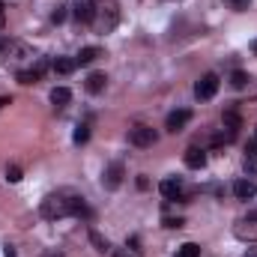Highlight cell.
<instances>
[{
  "label": "cell",
  "instance_id": "cell-1",
  "mask_svg": "<svg viewBox=\"0 0 257 257\" xmlns=\"http://www.w3.org/2000/svg\"><path fill=\"white\" fill-rule=\"evenodd\" d=\"M42 215L45 218H66V215H87V203L84 197H75L69 192H57V194H48L42 200Z\"/></svg>",
  "mask_w": 257,
  "mask_h": 257
},
{
  "label": "cell",
  "instance_id": "cell-2",
  "mask_svg": "<svg viewBox=\"0 0 257 257\" xmlns=\"http://www.w3.org/2000/svg\"><path fill=\"white\" fill-rule=\"evenodd\" d=\"M117 21H120V9H117V3H114V0H105V3H99V9H96V18H93L96 30H99V33H111V30L117 27Z\"/></svg>",
  "mask_w": 257,
  "mask_h": 257
},
{
  "label": "cell",
  "instance_id": "cell-3",
  "mask_svg": "<svg viewBox=\"0 0 257 257\" xmlns=\"http://www.w3.org/2000/svg\"><path fill=\"white\" fill-rule=\"evenodd\" d=\"M156 141H159V135H156L150 126L128 128V144H132V147H141V150H144V147H153Z\"/></svg>",
  "mask_w": 257,
  "mask_h": 257
},
{
  "label": "cell",
  "instance_id": "cell-4",
  "mask_svg": "<svg viewBox=\"0 0 257 257\" xmlns=\"http://www.w3.org/2000/svg\"><path fill=\"white\" fill-rule=\"evenodd\" d=\"M218 93V75L215 72H209V75H203L197 84H194V96L200 99V102H206V99H212Z\"/></svg>",
  "mask_w": 257,
  "mask_h": 257
},
{
  "label": "cell",
  "instance_id": "cell-5",
  "mask_svg": "<svg viewBox=\"0 0 257 257\" xmlns=\"http://www.w3.org/2000/svg\"><path fill=\"white\" fill-rule=\"evenodd\" d=\"M96 9H99L96 0H75V3H72V12H75V18H78L81 24H93Z\"/></svg>",
  "mask_w": 257,
  "mask_h": 257
},
{
  "label": "cell",
  "instance_id": "cell-6",
  "mask_svg": "<svg viewBox=\"0 0 257 257\" xmlns=\"http://www.w3.org/2000/svg\"><path fill=\"white\" fill-rule=\"evenodd\" d=\"M233 236L242 242H257V218H242L233 227Z\"/></svg>",
  "mask_w": 257,
  "mask_h": 257
},
{
  "label": "cell",
  "instance_id": "cell-7",
  "mask_svg": "<svg viewBox=\"0 0 257 257\" xmlns=\"http://www.w3.org/2000/svg\"><path fill=\"white\" fill-rule=\"evenodd\" d=\"M120 183H123V165L114 162V165L105 168V174H102V186H105V189H120Z\"/></svg>",
  "mask_w": 257,
  "mask_h": 257
},
{
  "label": "cell",
  "instance_id": "cell-8",
  "mask_svg": "<svg viewBox=\"0 0 257 257\" xmlns=\"http://www.w3.org/2000/svg\"><path fill=\"white\" fill-rule=\"evenodd\" d=\"M189 120H192V111H189V108H180V111L168 114V120H165V128H168V132H183Z\"/></svg>",
  "mask_w": 257,
  "mask_h": 257
},
{
  "label": "cell",
  "instance_id": "cell-9",
  "mask_svg": "<svg viewBox=\"0 0 257 257\" xmlns=\"http://www.w3.org/2000/svg\"><path fill=\"white\" fill-rule=\"evenodd\" d=\"M159 192H162L165 200H180V197H183V183H180L177 177H168V180L159 183Z\"/></svg>",
  "mask_w": 257,
  "mask_h": 257
},
{
  "label": "cell",
  "instance_id": "cell-10",
  "mask_svg": "<svg viewBox=\"0 0 257 257\" xmlns=\"http://www.w3.org/2000/svg\"><path fill=\"white\" fill-rule=\"evenodd\" d=\"M221 123H224V128H227V138H236V132L242 128V117H239L236 108H227V111L221 114Z\"/></svg>",
  "mask_w": 257,
  "mask_h": 257
},
{
  "label": "cell",
  "instance_id": "cell-11",
  "mask_svg": "<svg viewBox=\"0 0 257 257\" xmlns=\"http://www.w3.org/2000/svg\"><path fill=\"white\" fill-rule=\"evenodd\" d=\"M183 162H186L192 171H200V168L206 165V153H203L200 147H189V150H186V156H183Z\"/></svg>",
  "mask_w": 257,
  "mask_h": 257
},
{
  "label": "cell",
  "instance_id": "cell-12",
  "mask_svg": "<svg viewBox=\"0 0 257 257\" xmlns=\"http://www.w3.org/2000/svg\"><path fill=\"white\" fill-rule=\"evenodd\" d=\"M233 194H236L239 200H251L257 194V186L251 180H236V183H233Z\"/></svg>",
  "mask_w": 257,
  "mask_h": 257
},
{
  "label": "cell",
  "instance_id": "cell-13",
  "mask_svg": "<svg viewBox=\"0 0 257 257\" xmlns=\"http://www.w3.org/2000/svg\"><path fill=\"white\" fill-rule=\"evenodd\" d=\"M99 57H102V48H96V45H87V48H81V51H78L75 63H78V66H90L93 60H99Z\"/></svg>",
  "mask_w": 257,
  "mask_h": 257
},
{
  "label": "cell",
  "instance_id": "cell-14",
  "mask_svg": "<svg viewBox=\"0 0 257 257\" xmlns=\"http://www.w3.org/2000/svg\"><path fill=\"white\" fill-rule=\"evenodd\" d=\"M105 84H108V78H105V72H93V75H87V90L90 93H102L105 90Z\"/></svg>",
  "mask_w": 257,
  "mask_h": 257
},
{
  "label": "cell",
  "instance_id": "cell-15",
  "mask_svg": "<svg viewBox=\"0 0 257 257\" xmlns=\"http://www.w3.org/2000/svg\"><path fill=\"white\" fill-rule=\"evenodd\" d=\"M69 102H72V93H69L66 87H54V90H51V105H54V108H66Z\"/></svg>",
  "mask_w": 257,
  "mask_h": 257
},
{
  "label": "cell",
  "instance_id": "cell-16",
  "mask_svg": "<svg viewBox=\"0 0 257 257\" xmlns=\"http://www.w3.org/2000/svg\"><path fill=\"white\" fill-rule=\"evenodd\" d=\"M90 242L96 245V251H99V254H108V251H111V242H108L99 230H93V233H90Z\"/></svg>",
  "mask_w": 257,
  "mask_h": 257
},
{
  "label": "cell",
  "instance_id": "cell-17",
  "mask_svg": "<svg viewBox=\"0 0 257 257\" xmlns=\"http://www.w3.org/2000/svg\"><path fill=\"white\" fill-rule=\"evenodd\" d=\"M75 60H72V57H57V60H54V72H57V75H69V72H75Z\"/></svg>",
  "mask_w": 257,
  "mask_h": 257
},
{
  "label": "cell",
  "instance_id": "cell-18",
  "mask_svg": "<svg viewBox=\"0 0 257 257\" xmlns=\"http://www.w3.org/2000/svg\"><path fill=\"white\" fill-rule=\"evenodd\" d=\"M248 81H251V78H248V72H242V69H236V72L230 75V84H233L236 90H242V87H248Z\"/></svg>",
  "mask_w": 257,
  "mask_h": 257
},
{
  "label": "cell",
  "instance_id": "cell-19",
  "mask_svg": "<svg viewBox=\"0 0 257 257\" xmlns=\"http://www.w3.org/2000/svg\"><path fill=\"white\" fill-rule=\"evenodd\" d=\"M177 257H200V245L197 242H186L177 248Z\"/></svg>",
  "mask_w": 257,
  "mask_h": 257
},
{
  "label": "cell",
  "instance_id": "cell-20",
  "mask_svg": "<svg viewBox=\"0 0 257 257\" xmlns=\"http://www.w3.org/2000/svg\"><path fill=\"white\" fill-rule=\"evenodd\" d=\"M18 81H21V84H36L39 75H36L33 69H21V72H18Z\"/></svg>",
  "mask_w": 257,
  "mask_h": 257
},
{
  "label": "cell",
  "instance_id": "cell-21",
  "mask_svg": "<svg viewBox=\"0 0 257 257\" xmlns=\"http://www.w3.org/2000/svg\"><path fill=\"white\" fill-rule=\"evenodd\" d=\"M6 180L9 183H21V168L18 165H6Z\"/></svg>",
  "mask_w": 257,
  "mask_h": 257
},
{
  "label": "cell",
  "instance_id": "cell-22",
  "mask_svg": "<svg viewBox=\"0 0 257 257\" xmlns=\"http://www.w3.org/2000/svg\"><path fill=\"white\" fill-rule=\"evenodd\" d=\"M87 138H90V128H87V126H78V128H75V144H84Z\"/></svg>",
  "mask_w": 257,
  "mask_h": 257
},
{
  "label": "cell",
  "instance_id": "cell-23",
  "mask_svg": "<svg viewBox=\"0 0 257 257\" xmlns=\"http://www.w3.org/2000/svg\"><path fill=\"white\" fill-rule=\"evenodd\" d=\"M245 174L257 177V156H254V159H245Z\"/></svg>",
  "mask_w": 257,
  "mask_h": 257
},
{
  "label": "cell",
  "instance_id": "cell-24",
  "mask_svg": "<svg viewBox=\"0 0 257 257\" xmlns=\"http://www.w3.org/2000/svg\"><path fill=\"white\" fill-rule=\"evenodd\" d=\"M257 156V141H248L245 144V159H254Z\"/></svg>",
  "mask_w": 257,
  "mask_h": 257
},
{
  "label": "cell",
  "instance_id": "cell-25",
  "mask_svg": "<svg viewBox=\"0 0 257 257\" xmlns=\"http://www.w3.org/2000/svg\"><path fill=\"white\" fill-rule=\"evenodd\" d=\"M183 224H186V218H171V215L165 218V227H183Z\"/></svg>",
  "mask_w": 257,
  "mask_h": 257
},
{
  "label": "cell",
  "instance_id": "cell-26",
  "mask_svg": "<svg viewBox=\"0 0 257 257\" xmlns=\"http://www.w3.org/2000/svg\"><path fill=\"white\" fill-rule=\"evenodd\" d=\"M51 18H54V21H57V24H60V21H63V18H66V6H57V9H54V15H51Z\"/></svg>",
  "mask_w": 257,
  "mask_h": 257
},
{
  "label": "cell",
  "instance_id": "cell-27",
  "mask_svg": "<svg viewBox=\"0 0 257 257\" xmlns=\"http://www.w3.org/2000/svg\"><path fill=\"white\" fill-rule=\"evenodd\" d=\"M128 248H132V251H141V239H138V236H132V239H128Z\"/></svg>",
  "mask_w": 257,
  "mask_h": 257
},
{
  "label": "cell",
  "instance_id": "cell-28",
  "mask_svg": "<svg viewBox=\"0 0 257 257\" xmlns=\"http://www.w3.org/2000/svg\"><path fill=\"white\" fill-rule=\"evenodd\" d=\"M230 3H233V9H239V12L248 9V0H230Z\"/></svg>",
  "mask_w": 257,
  "mask_h": 257
},
{
  "label": "cell",
  "instance_id": "cell-29",
  "mask_svg": "<svg viewBox=\"0 0 257 257\" xmlns=\"http://www.w3.org/2000/svg\"><path fill=\"white\" fill-rule=\"evenodd\" d=\"M138 189H150V180L147 177H138Z\"/></svg>",
  "mask_w": 257,
  "mask_h": 257
},
{
  "label": "cell",
  "instance_id": "cell-30",
  "mask_svg": "<svg viewBox=\"0 0 257 257\" xmlns=\"http://www.w3.org/2000/svg\"><path fill=\"white\" fill-rule=\"evenodd\" d=\"M6 24V9H3V3H0V27Z\"/></svg>",
  "mask_w": 257,
  "mask_h": 257
},
{
  "label": "cell",
  "instance_id": "cell-31",
  "mask_svg": "<svg viewBox=\"0 0 257 257\" xmlns=\"http://www.w3.org/2000/svg\"><path fill=\"white\" fill-rule=\"evenodd\" d=\"M9 102H12V99H9V96H0V111H3V108H6V105H9Z\"/></svg>",
  "mask_w": 257,
  "mask_h": 257
},
{
  "label": "cell",
  "instance_id": "cell-32",
  "mask_svg": "<svg viewBox=\"0 0 257 257\" xmlns=\"http://www.w3.org/2000/svg\"><path fill=\"white\" fill-rule=\"evenodd\" d=\"M242 257H257V248H248V251H245Z\"/></svg>",
  "mask_w": 257,
  "mask_h": 257
},
{
  "label": "cell",
  "instance_id": "cell-33",
  "mask_svg": "<svg viewBox=\"0 0 257 257\" xmlns=\"http://www.w3.org/2000/svg\"><path fill=\"white\" fill-rule=\"evenodd\" d=\"M6 257H15V251H12V245H6V251H3Z\"/></svg>",
  "mask_w": 257,
  "mask_h": 257
},
{
  "label": "cell",
  "instance_id": "cell-34",
  "mask_svg": "<svg viewBox=\"0 0 257 257\" xmlns=\"http://www.w3.org/2000/svg\"><path fill=\"white\" fill-rule=\"evenodd\" d=\"M251 51H254V54H257V39H254V42H251Z\"/></svg>",
  "mask_w": 257,
  "mask_h": 257
},
{
  "label": "cell",
  "instance_id": "cell-35",
  "mask_svg": "<svg viewBox=\"0 0 257 257\" xmlns=\"http://www.w3.org/2000/svg\"><path fill=\"white\" fill-rule=\"evenodd\" d=\"M114 257H128V254H126V251H117V254H114Z\"/></svg>",
  "mask_w": 257,
  "mask_h": 257
},
{
  "label": "cell",
  "instance_id": "cell-36",
  "mask_svg": "<svg viewBox=\"0 0 257 257\" xmlns=\"http://www.w3.org/2000/svg\"><path fill=\"white\" fill-rule=\"evenodd\" d=\"M3 48H6V39H0V51H3Z\"/></svg>",
  "mask_w": 257,
  "mask_h": 257
},
{
  "label": "cell",
  "instance_id": "cell-37",
  "mask_svg": "<svg viewBox=\"0 0 257 257\" xmlns=\"http://www.w3.org/2000/svg\"><path fill=\"white\" fill-rule=\"evenodd\" d=\"M254 141H257V128H254Z\"/></svg>",
  "mask_w": 257,
  "mask_h": 257
},
{
  "label": "cell",
  "instance_id": "cell-38",
  "mask_svg": "<svg viewBox=\"0 0 257 257\" xmlns=\"http://www.w3.org/2000/svg\"><path fill=\"white\" fill-rule=\"evenodd\" d=\"M54 257H60V254H54Z\"/></svg>",
  "mask_w": 257,
  "mask_h": 257
}]
</instances>
